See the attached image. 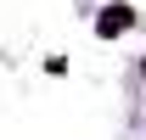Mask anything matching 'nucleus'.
Here are the masks:
<instances>
[{"label":"nucleus","mask_w":146,"mask_h":140,"mask_svg":"<svg viewBox=\"0 0 146 140\" xmlns=\"http://www.w3.org/2000/svg\"><path fill=\"white\" fill-rule=\"evenodd\" d=\"M124 22H129V11H124V6H112L107 17H101V34H118V28H124Z\"/></svg>","instance_id":"1"}]
</instances>
